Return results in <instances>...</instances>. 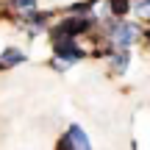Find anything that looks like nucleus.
I'll return each mask as SVG.
<instances>
[{
    "mask_svg": "<svg viewBox=\"0 0 150 150\" xmlns=\"http://www.w3.org/2000/svg\"><path fill=\"white\" fill-rule=\"evenodd\" d=\"M92 28V20H83V17H72V20H64L56 25V36H78V33H86Z\"/></svg>",
    "mask_w": 150,
    "mask_h": 150,
    "instance_id": "f257e3e1",
    "label": "nucleus"
},
{
    "mask_svg": "<svg viewBox=\"0 0 150 150\" xmlns=\"http://www.w3.org/2000/svg\"><path fill=\"white\" fill-rule=\"evenodd\" d=\"M108 36L114 39V45H117V47H128V45L134 42L139 33H136V25H111Z\"/></svg>",
    "mask_w": 150,
    "mask_h": 150,
    "instance_id": "f03ea898",
    "label": "nucleus"
},
{
    "mask_svg": "<svg viewBox=\"0 0 150 150\" xmlns=\"http://www.w3.org/2000/svg\"><path fill=\"white\" fill-rule=\"evenodd\" d=\"M61 147H89V136H86L78 125H72L70 134L61 139Z\"/></svg>",
    "mask_w": 150,
    "mask_h": 150,
    "instance_id": "7ed1b4c3",
    "label": "nucleus"
},
{
    "mask_svg": "<svg viewBox=\"0 0 150 150\" xmlns=\"http://www.w3.org/2000/svg\"><path fill=\"white\" fill-rule=\"evenodd\" d=\"M20 61H25V56L20 53V50H14V47H8L3 56H0V70H8V67H14V64H20Z\"/></svg>",
    "mask_w": 150,
    "mask_h": 150,
    "instance_id": "20e7f679",
    "label": "nucleus"
},
{
    "mask_svg": "<svg viewBox=\"0 0 150 150\" xmlns=\"http://www.w3.org/2000/svg\"><path fill=\"white\" fill-rule=\"evenodd\" d=\"M128 61H131L128 50H125V47H120V53L111 59V70L117 72V75H122V72H125V67H128Z\"/></svg>",
    "mask_w": 150,
    "mask_h": 150,
    "instance_id": "39448f33",
    "label": "nucleus"
},
{
    "mask_svg": "<svg viewBox=\"0 0 150 150\" xmlns=\"http://www.w3.org/2000/svg\"><path fill=\"white\" fill-rule=\"evenodd\" d=\"M108 6H111V11H114L117 17H122V14H128L131 0H108Z\"/></svg>",
    "mask_w": 150,
    "mask_h": 150,
    "instance_id": "423d86ee",
    "label": "nucleus"
},
{
    "mask_svg": "<svg viewBox=\"0 0 150 150\" xmlns=\"http://www.w3.org/2000/svg\"><path fill=\"white\" fill-rule=\"evenodd\" d=\"M11 3H14L20 11H25V14H31V11L36 8V3H33V0H11Z\"/></svg>",
    "mask_w": 150,
    "mask_h": 150,
    "instance_id": "0eeeda50",
    "label": "nucleus"
},
{
    "mask_svg": "<svg viewBox=\"0 0 150 150\" xmlns=\"http://www.w3.org/2000/svg\"><path fill=\"white\" fill-rule=\"evenodd\" d=\"M136 11H139L142 17H147V20H150V0H136Z\"/></svg>",
    "mask_w": 150,
    "mask_h": 150,
    "instance_id": "6e6552de",
    "label": "nucleus"
}]
</instances>
